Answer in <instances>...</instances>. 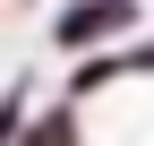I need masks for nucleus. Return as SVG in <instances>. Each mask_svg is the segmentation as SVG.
<instances>
[{
	"mask_svg": "<svg viewBox=\"0 0 154 146\" xmlns=\"http://www.w3.org/2000/svg\"><path fill=\"white\" fill-rule=\"evenodd\" d=\"M146 26V0H60L51 9V43L69 52H111V43H137Z\"/></svg>",
	"mask_w": 154,
	"mask_h": 146,
	"instance_id": "obj_1",
	"label": "nucleus"
},
{
	"mask_svg": "<svg viewBox=\"0 0 154 146\" xmlns=\"http://www.w3.org/2000/svg\"><path fill=\"white\" fill-rule=\"evenodd\" d=\"M17 146H86V103H43V112L17 120Z\"/></svg>",
	"mask_w": 154,
	"mask_h": 146,
	"instance_id": "obj_2",
	"label": "nucleus"
},
{
	"mask_svg": "<svg viewBox=\"0 0 154 146\" xmlns=\"http://www.w3.org/2000/svg\"><path fill=\"white\" fill-rule=\"evenodd\" d=\"M128 78H154V34H137V43H128Z\"/></svg>",
	"mask_w": 154,
	"mask_h": 146,
	"instance_id": "obj_3",
	"label": "nucleus"
}]
</instances>
